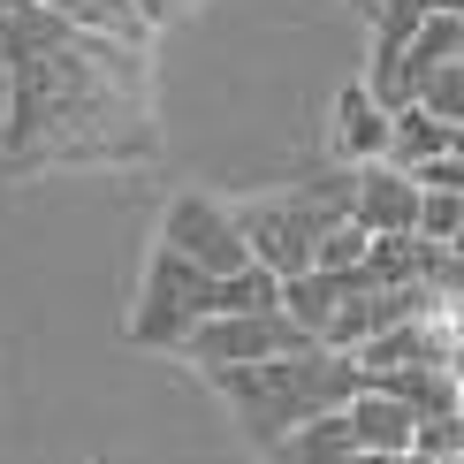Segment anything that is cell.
<instances>
[{
  "instance_id": "6",
  "label": "cell",
  "mask_w": 464,
  "mask_h": 464,
  "mask_svg": "<svg viewBox=\"0 0 464 464\" xmlns=\"http://www.w3.org/2000/svg\"><path fill=\"white\" fill-rule=\"evenodd\" d=\"M160 251L206 266V275H237V266H251V251H244V237H237V214H228L221 198H206V190H183V198L168 206Z\"/></svg>"
},
{
  "instance_id": "17",
  "label": "cell",
  "mask_w": 464,
  "mask_h": 464,
  "mask_svg": "<svg viewBox=\"0 0 464 464\" xmlns=\"http://www.w3.org/2000/svg\"><path fill=\"white\" fill-rule=\"evenodd\" d=\"M419 190H464V145L457 152H434V160H419V168H403Z\"/></svg>"
},
{
  "instance_id": "10",
  "label": "cell",
  "mask_w": 464,
  "mask_h": 464,
  "mask_svg": "<svg viewBox=\"0 0 464 464\" xmlns=\"http://www.w3.org/2000/svg\"><path fill=\"white\" fill-rule=\"evenodd\" d=\"M343 427H351V450H411V427H419V419L403 411V396L358 381L351 403H343Z\"/></svg>"
},
{
  "instance_id": "15",
  "label": "cell",
  "mask_w": 464,
  "mask_h": 464,
  "mask_svg": "<svg viewBox=\"0 0 464 464\" xmlns=\"http://www.w3.org/2000/svg\"><path fill=\"white\" fill-rule=\"evenodd\" d=\"M411 107H427V114H441V122H464V62H441L427 84L411 92Z\"/></svg>"
},
{
  "instance_id": "16",
  "label": "cell",
  "mask_w": 464,
  "mask_h": 464,
  "mask_svg": "<svg viewBox=\"0 0 464 464\" xmlns=\"http://www.w3.org/2000/svg\"><path fill=\"white\" fill-rule=\"evenodd\" d=\"M411 450H419V457H464V411L419 419V427H411Z\"/></svg>"
},
{
  "instance_id": "12",
  "label": "cell",
  "mask_w": 464,
  "mask_h": 464,
  "mask_svg": "<svg viewBox=\"0 0 464 464\" xmlns=\"http://www.w3.org/2000/svg\"><path fill=\"white\" fill-rule=\"evenodd\" d=\"M373 389L403 396V411L411 419H441V411H464V381L457 365H396V373H365Z\"/></svg>"
},
{
  "instance_id": "1",
  "label": "cell",
  "mask_w": 464,
  "mask_h": 464,
  "mask_svg": "<svg viewBox=\"0 0 464 464\" xmlns=\"http://www.w3.org/2000/svg\"><path fill=\"white\" fill-rule=\"evenodd\" d=\"M8 53V130L0 160L15 168H92V160H145L152 107H145V53L92 38L46 15L38 0H15L0 15Z\"/></svg>"
},
{
  "instance_id": "14",
  "label": "cell",
  "mask_w": 464,
  "mask_h": 464,
  "mask_svg": "<svg viewBox=\"0 0 464 464\" xmlns=\"http://www.w3.org/2000/svg\"><path fill=\"white\" fill-rule=\"evenodd\" d=\"M457 228H464V190H419L411 237H427V244H457Z\"/></svg>"
},
{
  "instance_id": "5",
  "label": "cell",
  "mask_w": 464,
  "mask_h": 464,
  "mask_svg": "<svg viewBox=\"0 0 464 464\" xmlns=\"http://www.w3.org/2000/svg\"><path fill=\"white\" fill-rule=\"evenodd\" d=\"M304 327L282 313V304H266V313H214L198 320L176 351L190 365H206V373H221V365H259V358H282V351H304Z\"/></svg>"
},
{
  "instance_id": "18",
  "label": "cell",
  "mask_w": 464,
  "mask_h": 464,
  "mask_svg": "<svg viewBox=\"0 0 464 464\" xmlns=\"http://www.w3.org/2000/svg\"><path fill=\"white\" fill-rule=\"evenodd\" d=\"M138 8L152 15V24H168V15H183V8H190V0H138Z\"/></svg>"
},
{
  "instance_id": "21",
  "label": "cell",
  "mask_w": 464,
  "mask_h": 464,
  "mask_svg": "<svg viewBox=\"0 0 464 464\" xmlns=\"http://www.w3.org/2000/svg\"><path fill=\"white\" fill-rule=\"evenodd\" d=\"M358 8H365V0H358Z\"/></svg>"
},
{
  "instance_id": "4",
  "label": "cell",
  "mask_w": 464,
  "mask_h": 464,
  "mask_svg": "<svg viewBox=\"0 0 464 464\" xmlns=\"http://www.w3.org/2000/svg\"><path fill=\"white\" fill-rule=\"evenodd\" d=\"M221 313V275H206V266L176 259V251H152L145 282H138V313H130V343H145V351H176L198 320Z\"/></svg>"
},
{
  "instance_id": "13",
  "label": "cell",
  "mask_w": 464,
  "mask_h": 464,
  "mask_svg": "<svg viewBox=\"0 0 464 464\" xmlns=\"http://www.w3.org/2000/svg\"><path fill=\"white\" fill-rule=\"evenodd\" d=\"M266 457L275 464H351V427H343V411H320L304 427H289L282 441H266Z\"/></svg>"
},
{
  "instance_id": "8",
  "label": "cell",
  "mask_w": 464,
  "mask_h": 464,
  "mask_svg": "<svg viewBox=\"0 0 464 464\" xmlns=\"http://www.w3.org/2000/svg\"><path fill=\"white\" fill-rule=\"evenodd\" d=\"M365 237H396V228H411L419 214V183L403 176L396 160H358L351 168V206H343Z\"/></svg>"
},
{
  "instance_id": "3",
  "label": "cell",
  "mask_w": 464,
  "mask_h": 464,
  "mask_svg": "<svg viewBox=\"0 0 464 464\" xmlns=\"http://www.w3.org/2000/svg\"><path fill=\"white\" fill-rule=\"evenodd\" d=\"M237 214V237L251 251V266H266V275H297V266H313L320 237L343 221V206H327L320 190H282V198H251V206H228Z\"/></svg>"
},
{
  "instance_id": "11",
  "label": "cell",
  "mask_w": 464,
  "mask_h": 464,
  "mask_svg": "<svg viewBox=\"0 0 464 464\" xmlns=\"http://www.w3.org/2000/svg\"><path fill=\"white\" fill-rule=\"evenodd\" d=\"M46 15H62V24L92 31V38H114V46H152V15L138 8V0H38Z\"/></svg>"
},
{
  "instance_id": "19",
  "label": "cell",
  "mask_w": 464,
  "mask_h": 464,
  "mask_svg": "<svg viewBox=\"0 0 464 464\" xmlns=\"http://www.w3.org/2000/svg\"><path fill=\"white\" fill-rule=\"evenodd\" d=\"M0 130H8V53H0Z\"/></svg>"
},
{
  "instance_id": "20",
  "label": "cell",
  "mask_w": 464,
  "mask_h": 464,
  "mask_svg": "<svg viewBox=\"0 0 464 464\" xmlns=\"http://www.w3.org/2000/svg\"><path fill=\"white\" fill-rule=\"evenodd\" d=\"M8 8H15V0H0V15H8Z\"/></svg>"
},
{
  "instance_id": "2",
  "label": "cell",
  "mask_w": 464,
  "mask_h": 464,
  "mask_svg": "<svg viewBox=\"0 0 464 464\" xmlns=\"http://www.w3.org/2000/svg\"><path fill=\"white\" fill-rule=\"evenodd\" d=\"M358 358L351 351H327V343H304V351H282V358H259V365H221L214 389L237 403L244 434L259 441H282L289 427H304V419L320 411H343L358 389Z\"/></svg>"
},
{
  "instance_id": "9",
  "label": "cell",
  "mask_w": 464,
  "mask_h": 464,
  "mask_svg": "<svg viewBox=\"0 0 464 464\" xmlns=\"http://www.w3.org/2000/svg\"><path fill=\"white\" fill-rule=\"evenodd\" d=\"M327 145H335L343 168L381 160V152H389V107H381L365 84H343L335 92V130H327Z\"/></svg>"
},
{
  "instance_id": "7",
  "label": "cell",
  "mask_w": 464,
  "mask_h": 464,
  "mask_svg": "<svg viewBox=\"0 0 464 464\" xmlns=\"http://www.w3.org/2000/svg\"><path fill=\"white\" fill-rule=\"evenodd\" d=\"M358 373H396V365H457V313H411L396 327L358 343Z\"/></svg>"
}]
</instances>
